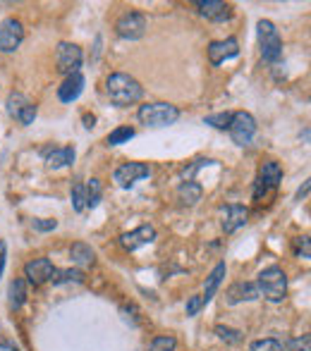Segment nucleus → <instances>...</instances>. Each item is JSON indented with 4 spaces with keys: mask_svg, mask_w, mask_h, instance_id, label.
I'll return each mask as SVG.
<instances>
[{
    "mask_svg": "<svg viewBox=\"0 0 311 351\" xmlns=\"http://www.w3.org/2000/svg\"><path fill=\"white\" fill-rule=\"evenodd\" d=\"M106 93H108V98H111L113 106L127 108V106H135L137 101H141L144 86H141L135 77H130V74L113 72L111 77L106 79Z\"/></svg>",
    "mask_w": 311,
    "mask_h": 351,
    "instance_id": "f257e3e1",
    "label": "nucleus"
},
{
    "mask_svg": "<svg viewBox=\"0 0 311 351\" xmlns=\"http://www.w3.org/2000/svg\"><path fill=\"white\" fill-rule=\"evenodd\" d=\"M256 287H259V296H264L270 304H280L288 296V278H285L283 268H278V265L261 270Z\"/></svg>",
    "mask_w": 311,
    "mask_h": 351,
    "instance_id": "f03ea898",
    "label": "nucleus"
},
{
    "mask_svg": "<svg viewBox=\"0 0 311 351\" xmlns=\"http://www.w3.org/2000/svg\"><path fill=\"white\" fill-rule=\"evenodd\" d=\"M137 117H139L141 125L161 130V127L175 125L177 117H180V110H177L175 106H170V103L158 101V103H146V106H141Z\"/></svg>",
    "mask_w": 311,
    "mask_h": 351,
    "instance_id": "7ed1b4c3",
    "label": "nucleus"
},
{
    "mask_svg": "<svg viewBox=\"0 0 311 351\" xmlns=\"http://www.w3.org/2000/svg\"><path fill=\"white\" fill-rule=\"evenodd\" d=\"M256 29H259L261 58L266 62H278L280 56H283V38H280V32L275 29V24L270 19H261L256 24Z\"/></svg>",
    "mask_w": 311,
    "mask_h": 351,
    "instance_id": "20e7f679",
    "label": "nucleus"
},
{
    "mask_svg": "<svg viewBox=\"0 0 311 351\" xmlns=\"http://www.w3.org/2000/svg\"><path fill=\"white\" fill-rule=\"evenodd\" d=\"M146 27H149L146 14L137 12V10H130V12H125L120 19H117L115 32H117V36L125 38V41H139V38L146 34Z\"/></svg>",
    "mask_w": 311,
    "mask_h": 351,
    "instance_id": "39448f33",
    "label": "nucleus"
},
{
    "mask_svg": "<svg viewBox=\"0 0 311 351\" xmlns=\"http://www.w3.org/2000/svg\"><path fill=\"white\" fill-rule=\"evenodd\" d=\"M230 136L237 146H249L256 136V120L251 112H233V120H230V127H228Z\"/></svg>",
    "mask_w": 311,
    "mask_h": 351,
    "instance_id": "423d86ee",
    "label": "nucleus"
},
{
    "mask_svg": "<svg viewBox=\"0 0 311 351\" xmlns=\"http://www.w3.org/2000/svg\"><path fill=\"white\" fill-rule=\"evenodd\" d=\"M5 108H8V115L12 117V120H17L19 125H24V127L32 125V122L36 120V106H34V103L19 91L10 93L8 101H5Z\"/></svg>",
    "mask_w": 311,
    "mask_h": 351,
    "instance_id": "0eeeda50",
    "label": "nucleus"
},
{
    "mask_svg": "<svg viewBox=\"0 0 311 351\" xmlns=\"http://www.w3.org/2000/svg\"><path fill=\"white\" fill-rule=\"evenodd\" d=\"M84 62V53L82 48L75 46V43H58V51H56V65H58V72L70 77V74H77L79 67Z\"/></svg>",
    "mask_w": 311,
    "mask_h": 351,
    "instance_id": "6e6552de",
    "label": "nucleus"
},
{
    "mask_svg": "<svg viewBox=\"0 0 311 351\" xmlns=\"http://www.w3.org/2000/svg\"><path fill=\"white\" fill-rule=\"evenodd\" d=\"M24 41V27L19 19L8 17L0 22V53H14Z\"/></svg>",
    "mask_w": 311,
    "mask_h": 351,
    "instance_id": "1a4fd4ad",
    "label": "nucleus"
},
{
    "mask_svg": "<svg viewBox=\"0 0 311 351\" xmlns=\"http://www.w3.org/2000/svg\"><path fill=\"white\" fill-rule=\"evenodd\" d=\"M149 175H151V167L146 165V162H125V165H120L115 170L113 180H115V184L120 186V189H130V186H135L137 182Z\"/></svg>",
    "mask_w": 311,
    "mask_h": 351,
    "instance_id": "9d476101",
    "label": "nucleus"
},
{
    "mask_svg": "<svg viewBox=\"0 0 311 351\" xmlns=\"http://www.w3.org/2000/svg\"><path fill=\"white\" fill-rule=\"evenodd\" d=\"M154 239H156L154 225H141V227H137V230L120 234V244L125 251H137V249H141V246H149V244H154Z\"/></svg>",
    "mask_w": 311,
    "mask_h": 351,
    "instance_id": "9b49d317",
    "label": "nucleus"
},
{
    "mask_svg": "<svg viewBox=\"0 0 311 351\" xmlns=\"http://www.w3.org/2000/svg\"><path fill=\"white\" fill-rule=\"evenodd\" d=\"M240 56V43L235 36L225 38V41H214L209 46V60L211 65H223L225 60H233Z\"/></svg>",
    "mask_w": 311,
    "mask_h": 351,
    "instance_id": "f8f14e48",
    "label": "nucleus"
},
{
    "mask_svg": "<svg viewBox=\"0 0 311 351\" xmlns=\"http://www.w3.org/2000/svg\"><path fill=\"white\" fill-rule=\"evenodd\" d=\"M51 275H53V263L48 258H34L24 265V278L34 287L46 285V282L51 280Z\"/></svg>",
    "mask_w": 311,
    "mask_h": 351,
    "instance_id": "ddd939ff",
    "label": "nucleus"
},
{
    "mask_svg": "<svg viewBox=\"0 0 311 351\" xmlns=\"http://www.w3.org/2000/svg\"><path fill=\"white\" fill-rule=\"evenodd\" d=\"M196 8L199 14L211 22H225V19L233 17V8L223 0H196Z\"/></svg>",
    "mask_w": 311,
    "mask_h": 351,
    "instance_id": "4468645a",
    "label": "nucleus"
},
{
    "mask_svg": "<svg viewBox=\"0 0 311 351\" xmlns=\"http://www.w3.org/2000/svg\"><path fill=\"white\" fill-rule=\"evenodd\" d=\"M246 217H249V210L240 204H230L223 208V220H220V227H223L225 234H233L240 227L246 225Z\"/></svg>",
    "mask_w": 311,
    "mask_h": 351,
    "instance_id": "2eb2a0df",
    "label": "nucleus"
},
{
    "mask_svg": "<svg viewBox=\"0 0 311 351\" xmlns=\"http://www.w3.org/2000/svg\"><path fill=\"white\" fill-rule=\"evenodd\" d=\"M259 299V287L256 282H235L228 291H225V301L230 306L242 304V301H256Z\"/></svg>",
    "mask_w": 311,
    "mask_h": 351,
    "instance_id": "dca6fc26",
    "label": "nucleus"
},
{
    "mask_svg": "<svg viewBox=\"0 0 311 351\" xmlns=\"http://www.w3.org/2000/svg\"><path fill=\"white\" fill-rule=\"evenodd\" d=\"M84 77L82 74H70V77L65 79V82L58 86V98H60L62 103H72V101H77L79 96H82V91H84Z\"/></svg>",
    "mask_w": 311,
    "mask_h": 351,
    "instance_id": "f3484780",
    "label": "nucleus"
},
{
    "mask_svg": "<svg viewBox=\"0 0 311 351\" xmlns=\"http://www.w3.org/2000/svg\"><path fill=\"white\" fill-rule=\"evenodd\" d=\"M43 158H46L48 167L58 170V167H65V165H72L77 158L75 148L72 146H65V148H43Z\"/></svg>",
    "mask_w": 311,
    "mask_h": 351,
    "instance_id": "a211bd4d",
    "label": "nucleus"
},
{
    "mask_svg": "<svg viewBox=\"0 0 311 351\" xmlns=\"http://www.w3.org/2000/svg\"><path fill=\"white\" fill-rule=\"evenodd\" d=\"M70 258L72 263L79 268H91L93 263H96V251L91 249L89 244H84V241H75L70 249Z\"/></svg>",
    "mask_w": 311,
    "mask_h": 351,
    "instance_id": "6ab92c4d",
    "label": "nucleus"
},
{
    "mask_svg": "<svg viewBox=\"0 0 311 351\" xmlns=\"http://www.w3.org/2000/svg\"><path fill=\"white\" fill-rule=\"evenodd\" d=\"M259 182H264L268 189H278V184L283 182V167L275 160H266L259 167Z\"/></svg>",
    "mask_w": 311,
    "mask_h": 351,
    "instance_id": "aec40b11",
    "label": "nucleus"
},
{
    "mask_svg": "<svg viewBox=\"0 0 311 351\" xmlns=\"http://www.w3.org/2000/svg\"><path fill=\"white\" fill-rule=\"evenodd\" d=\"M225 273H228L225 263H218L214 270H211V275L206 278V285H204V296H201V304H204V306L216 296V291H218V287H220V282H223Z\"/></svg>",
    "mask_w": 311,
    "mask_h": 351,
    "instance_id": "412c9836",
    "label": "nucleus"
},
{
    "mask_svg": "<svg viewBox=\"0 0 311 351\" xmlns=\"http://www.w3.org/2000/svg\"><path fill=\"white\" fill-rule=\"evenodd\" d=\"M201 196H204V186L192 180L182 182V184L177 186V199L182 201V206H196L201 201Z\"/></svg>",
    "mask_w": 311,
    "mask_h": 351,
    "instance_id": "4be33fe9",
    "label": "nucleus"
},
{
    "mask_svg": "<svg viewBox=\"0 0 311 351\" xmlns=\"http://www.w3.org/2000/svg\"><path fill=\"white\" fill-rule=\"evenodd\" d=\"M53 285H70V282H75V285H82L84 282V273L77 268H53V275L51 280Z\"/></svg>",
    "mask_w": 311,
    "mask_h": 351,
    "instance_id": "5701e85b",
    "label": "nucleus"
},
{
    "mask_svg": "<svg viewBox=\"0 0 311 351\" xmlns=\"http://www.w3.org/2000/svg\"><path fill=\"white\" fill-rule=\"evenodd\" d=\"M24 301H27V282L12 280V285H10V308L12 311L22 308Z\"/></svg>",
    "mask_w": 311,
    "mask_h": 351,
    "instance_id": "b1692460",
    "label": "nucleus"
},
{
    "mask_svg": "<svg viewBox=\"0 0 311 351\" xmlns=\"http://www.w3.org/2000/svg\"><path fill=\"white\" fill-rule=\"evenodd\" d=\"M137 132L132 130V127H117V130H113L111 134H108V146H120V143H127L130 139H135Z\"/></svg>",
    "mask_w": 311,
    "mask_h": 351,
    "instance_id": "393cba45",
    "label": "nucleus"
},
{
    "mask_svg": "<svg viewBox=\"0 0 311 351\" xmlns=\"http://www.w3.org/2000/svg\"><path fill=\"white\" fill-rule=\"evenodd\" d=\"M98 201H101V182L89 180V184H87V206H89V208H96Z\"/></svg>",
    "mask_w": 311,
    "mask_h": 351,
    "instance_id": "a878e982",
    "label": "nucleus"
},
{
    "mask_svg": "<svg viewBox=\"0 0 311 351\" xmlns=\"http://www.w3.org/2000/svg\"><path fill=\"white\" fill-rule=\"evenodd\" d=\"M230 120H233V112H218V115L204 117V125H211V127H216V130H228Z\"/></svg>",
    "mask_w": 311,
    "mask_h": 351,
    "instance_id": "bb28decb",
    "label": "nucleus"
},
{
    "mask_svg": "<svg viewBox=\"0 0 311 351\" xmlns=\"http://www.w3.org/2000/svg\"><path fill=\"white\" fill-rule=\"evenodd\" d=\"M175 347H177V339L172 335H163V337H154L149 351H175Z\"/></svg>",
    "mask_w": 311,
    "mask_h": 351,
    "instance_id": "cd10ccee",
    "label": "nucleus"
},
{
    "mask_svg": "<svg viewBox=\"0 0 311 351\" xmlns=\"http://www.w3.org/2000/svg\"><path fill=\"white\" fill-rule=\"evenodd\" d=\"M72 208L77 213H82L87 208V186L84 184H75L72 186Z\"/></svg>",
    "mask_w": 311,
    "mask_h": 351,
    "instance_id": "c85d7f7f",
    "label": "nucleus"
},
{
    "mask_svg": "<svg viewBox=\"0 0 311 351\" xmlns=\"http://www.w3.org/2000/svg\"><path fill=\"white\" fill-rule=\"evenodd\" d=\"M216 335H218L223 342H228V344H240L242 342V332L240 330H233V328H225V325H218L216 328Z\"/></svg>",
    "mask_w": 311,
    "mask_h": 351,
    "instance_id": "c756f323",
    "label": "nucleus"
},
{
    "mask_svg": "<svg viewBox=\"0 0 311 351\" xmlns=\"http://www.w3.org/2000/svg\"><path fill=\"white\" fill-rule=\"evenodd\" d=\"M285 351H311V337L304 335V337H295V339H288L283 344Z\"/></svg>",
    "mask_w": 311,
    "mask_h": 351,
    "instance_id": "7c9ffc66",
    "label": "nucleus"
},
{
    "mask_svg": "<svg viewBox=\"0 0 311 351\" xmlns=\"http://www.w3.org/2000/svg\"><path fill=\"white\" fill-rule=\"evenodd\" d=\"M249 351H285V349H283V342L268 337V339H259V342H254L249 347Z\"/></svg>",
    "mask_w": 311,
    "mask_h": 351,
    "instance_id": "2f4dec72",
    "label": "nucleus"
},
{
    "mask_svg": "<svg viewBox=\"0 0 311 351\" xmlns=\"http://www.w3.org/2000/svg\"><path fill=\"white\" fill-rule=\"evenodd\" d=\"M295 249H297V256H302V258H309V256H311L309 237H299V239H295Z\"/></svg>",
    "mask_w": 311,
    "mask_h": 351,
    "instance_id": "473e14b6",
    "label": "nucleus"
},
{
    "mask_svg": "<svg viewBox=\"0 0 311 351\" xmlns=\"http://www.w3.org/2000/svg\"><path fill=\"white\" fill-rule=\"evenodd\" d=\"M32 227L36 232H53L58 227V220H32Z\"/></svg>",
    "mask_w": 311,
    "mask_h": 351,
    "instance_id": "72a5a7b5",
    "label": "nucleus"
},
{
    "mask_svg": "<svg viewBox=\"0 0 311 351\" xmlns=\"http://www.w3.org/2000/svg\"><path fill=\"white\" fill-rule=\"evenodd\" d=\"M201 296H189V301H187V315H196L201 311Z\"/></svg>",
    "mask_w": 311,
    "mask_h": 351,
    "instance_id": "f704fd0d",
    "label": "nucleus"
},
{
    "mask_svg": "<svg viewBox=\"0 0 311 351\" xmlns=\"http://www.w3.org/2000/svg\"><path fill=\"white\" fill-rule=\"evenodd\" d=\"M268 191H270V189L264 184V182H259V180L254 182V201H261L266 194H268Z\"/></svg>",
    "mask_w": 311,
    "mask_h": 351,
    "instance_id": "c9c22d12",
    "label": "nucleus"
},
{
    "mask_svg": "<svg viewBox=\"0 0 311 351\" xmlns=\"http://www.w3.org/2000/svg\"><path fill=\"white\" fill-rule=\"evenodd\" d=\"M5 261H8V244L0 239V278H3V270H5Z\"/></svg>",
    "mask_w": 311,
    "mask_h": 351,
    "instance_id": "e433bc0d",
    "label": "nucleus"
},
{
    "mask_svg": "<svg viewBox=\"0 0 311 351\" xmlns=\"http://www.w3.org/2000/svg\"><path fill=\"white\" fill-rule=\"evenodd\" d=\"M0 351H19V349L12 342H8V339H0Z\"/></svg>",
    "mask_w": 311,
    "mask_h": 351,
    "instance_id": "4c0bfd02",
    "label": "nucleus"
},
{
    "mask_svg": "<svg viewBox=\"0 0 311 351\" xmlns=\"http://www.w3.org/2000/svg\"><path fill=\"white\" fill-rule=\"evenodd\" d=\"M309 186H311V184H309V180H307V182H304V186H302V189H299V191H297V201H302V199H304V196H307V194H309Z\"/></svg>",
    "mask_w": 311,
    "mask_h": 351,
    "instance_id": "58836bf2",
    "label": "nucleus"
},
{
    "mask_svg": "<svg viewBox=\"0 0 311 351\" xmlns=\"http://www.w3.org/2000/svg\"><path fill=\"white\" fill-rule=\"evenodd\" d=\"M93 125H96V117H93V115H84V127H87V130H91Z\"/></svg>",
    "mask_w": 311,
    "mask_h": 351,
    "instance_id": "ea45409f",
    "label": "nucleus"
}]
</instances>
